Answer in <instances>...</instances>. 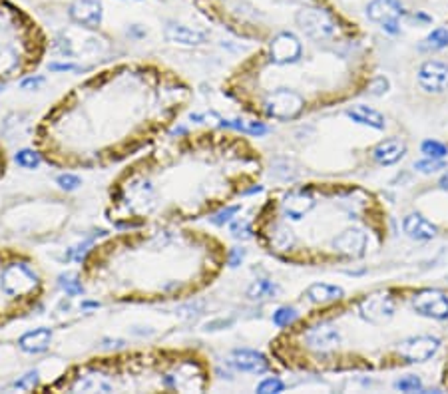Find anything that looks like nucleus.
Listing matches in <instances>:
<instances>
[{"label":"nucleus","mask_w":448,"mask_h":394,"mask_svg":"<svg viewBox=\"0 0 448 394\" xmlns=\"http://www.w3.org/2000/svg\"><path fill=\"white\" fill-rule=\"evenodd\" d=\"M203 18L257 48L229 70L221 94L261 122H295L370 86L375 54L335 0H189Z\"/></svg>","instance_id":"nucleus-1"},{"label":"nucleus","mask_w":448,"mask_h":394,"mask_svg":"<svg viewBox=\"0 0 448 394\" xmlns=\"http://www.w3.org/2000/svg\"><path fill=\"white\" fill-rule=\"evenodd\" d=\"M193 98V84L168 64L119 60L52 102L36 122L32 149L62 171L114 168L166 138Z\"/></svg>","instance_id":"nucleus-2"},{"label":"nucleus","mask_w":448,"mask_h":394,"mask_svg":"<svg viewBox=\"0 0 448 394\" xmlns=\"http://www.w3.org/2000/svg\"><path fill=\"white\" fill-rule=\"evenodd\" d=\"M447 343L448 289L390 285L295 316L269 341V356L289 373L393 371L428 363Z\"/></svg>","instance_id":"nucleus-3"},{"label":"nucleus","mask_w":448,"mask_h":394,"mask_svg":"<svg viewBox=\"0 0 448 394\" xmlns=\"http://www.w3.org/2000/svg\"><path fill=\"white\" fill-rule=\"evenodd\" d=\"M261 149L243 134L196 128L158 139L110 179L104 217L116 229L196 223L259 189Z\"/></svg>","instance_id":"nucleus-4"},{"label":"nucleus","mask_w":448,"mask_h":394,"mask_svg":"<svg viewBox=\"0 0 448 394\" xmlns=\"http://www.w3.org/2000/svg\"><path fill=\"white\" fill-rule=\"evenodd\" d=\"M228 243L193 223L119 229L80 261V287L104 303L166 305L208 291L229 263Z\"/></svg>","instance_id":"nucleus-5"},{"label":"nucleus","mask_w":448,"mask_h":394,"mask_svg":"<svg viewBox=\"0 0 448 394\" xmlns=\"http://www.w3.org/2000/svg\"><path fill=\"white\" fill-rule=\"evenodd\" d=\"M269 257L295 267L355 263L387 243L377 193L351 181H301L271 189L251 223Z\"/></svg>","instance_id":"nucleus-6"},{"label":"nucleus","mask_w":448,"mask_h":394,"mask_svg":"<svg viewBox=\"0 0 448 394\" xmlns=\"http://www.w3.org/2000/svg\"><path fill=\"white\" fill-rule=\"evenodd\" d=\"M209 356L196 346H142L72 363L38 393H206Z\"/></svg>","instance_id":"nucleus-7"},{"label":"nucleus","mask_w":448,"mask_h":394,"mask_svg":"<svg viewBox=\"0 0 448 394\" xmlns=\"http://www.w3.org/2000/svg\"><path fill=\"white\" fill-rule=\"evenodd\" d=\"M40 20L14 0H0V86L32 76L48 54Z\"/></svg>","instance_id":"nucleus-8"},{"label":"nucleus","mask_w":448,"mask_h":394,"mask_svg":"<svg viewBox=\"0 0 448 394\" xmlns=\"http://www.w3.org/2000/svg\"><path fill=\"white\" fill-rule=\"evenodd\" d=\"M417 80L425 92H444L448 90V66L438 60H428L418 68Z\"/></svg>","instance_id":"nucleus-9"},{"label":"nucleus","mask_w":448,"mask_h":394,"mask_svg":"<svg viewBox=\"0 0 448 394\" xmlns=\"http://www.w3.org/2000/svg\"><path fill=\"white\" fill-rule=\"evenodd\" d=\"M405 154H407V146H405V142H400L398 138L383 139V142H378L377 146L370 148V156L380 166L397 164Z\"/></svg>","instance_id":"nucleus-10"},{"label":"nucleus","mask_w":448,"mask_h":394,"mask_svg":"<svg viewBox=\"0 0 448 394\" xmlns=\"http://www.w3.org/2000/svg\"><path fill=\"white\" fill-rule=\"evenodd\" d=\"M402 229L408 237L412 239H420V241H427V239H432L437 235V227L432 225L428 221L427 217L418 215V213H410L402 219Z\"/></svg>","instance_id":"nucleus-11"},{"label":"nucleus","mask_w":448,"mask_h":394,"mask_svg":"<svg viewBox=\"0 0 448 394\" xmlns=\"http://www.w3.org/2000/svg\"><path fill=\"white\" fill-rule=\"evenodd\" d=\"M233 363H235L239 371H247V373H265V371L271 368L267 358L253 353V351H239V353H235Z\"/></svg>","instance_id":"nucleus-12"},{"label":"nucleus","mask_w":448,"mask_h":394,"mask_svg":"<svg viewBox=\"0 0 448 394\" xmlns=\"http://www.w3.org/2000/svg\"><path fill=\"white\" fill-rule=\"evenodd\" d=\"M347 114L355 122H358V124H365V126H370V128L375 129L385 128V118L378 114L377 110L368 108V106H353Z\"/></svg>","instance_id":"nucleus-13"},{"label":"nucleus","mask_w":448,"mask_h":394,"mask_svg":"<svg viewBox=\"0 0 448 394\" xmlns=\"http://www.w3.org/2000/svg\"><path fill=\"white\" fill-rule=\"evenodd\" d=\"M422 154L427 156V158H432V159H440L444 158L448 154L447 146H442V144H438V142H432V139H428L422 144Z\"/></svg>","instance_id":"nucleus-14"},{"label":"nucleus","mask_w":448,"mask_h":394,"mask_svg":"<svg viewBox=\"0 0 448 394\" xmlns=\"http://www.w3.org/2000/svg\"><path fill=\"white\" fill-rule=\"evenodd\" d=\"M427 42L428 46H432V48H444V46H448V28L432 30L428 34Z\"/></svg>","instance_id":"nucleus-15"},{"label":"nucleus","mask_w":448,"mask_h":394,"mask_svg":"<svg viewBox=\"0 0 448 394\" xmlns=\"http://www.w3.org/2000/svg\"><path fill=\"white\" fill-rule=\"evenodd\" d=\"M397 388L402 390V393H417V390L422 388V383L417 376H405V378H400L397 383Z\"/></svg>","instance_id":"nucleus-16"},{"label":"nucleus","mask_w":448,"mask_h":394,"mask_svg":"<svg viewBox=\"0 0 448 394\" xmlns=\"http://www.w3.org/2000/svg\"><path fill=\"white\" fill-rule=\"evenodd\" d=\"M16 161H18L20 166H24V168H34L40 161V156L34 149H32V151L24 149V151H20L18 156H16Z\"/></svg>","instance_id":"nucleus-17"},{"label":"nucleus","mask_w":448,"mask_h":394,"mask_svg":"<svg viewBox=\"0 0 448 394\" xmlns=\"http://www.w3.org/2000/svg\"><path fill=\"white\" fill-rule=\"evenodd\" d=\"M444 168V164H440V161H418L417 164V169L420 171H425V174H432V171H438V169Z\"/></svg>","instance_id":"nucleus-18"},{"label":"nucleus","mask_w":448,"mask_h":394,"mask_svg":"<svg viewBox=\"0 0 448 394\" xmlns=\"http://www.w3.org/2000/svg\"><path fill=\"white\" fill-rule=\"evenodd\" d=\"M281 388H283V385H281L279 380L269 378V380H265L263 385L259 386V393H267V390H281Z\"/></svg>","instance_id":"nucleus-19"},{"label":"nucleus","mask_w":448,"mask_h":394,"mask_svg":"<svg viewBox=\"0 0 448 394\" xmlns=\"http://www.w3.org/2000/svg\"><path fill=\"white\" fill-rule=\"evenodd\" d=\"M438 186L442 189H448V174H444L442 178H440V181H438Z\"/></svg>","instance_id":"nucleus-20"}]
</instances>
